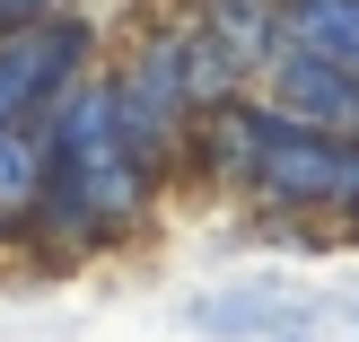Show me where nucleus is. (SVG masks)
Masks as SVG:
<instances>
[{
  "label": "nucleus",
  "mask_w": 359,
  "mask_h": 342,
  "mask_svg": "<svg viewBox=\"0 0 359 342\" xmlns=\"http://www.w3.org/2000/svg\"><path fill=\"white\" fill-rule=\"evenodd\" d=\"M9 246H18V220H9V211H0V255H9Z\"/></svg>",
  "instance_id": "obj_8"
},
{
  "label": "nucleus",
  "mask_w": 359,
  "mask_h": 342,
  "mask_svg": "<svg viewBox=\"0 0 359 342\" xmlns=\"http://www.w3.org/2000/svg\"><path fill=\"white\" fill-rule=\"evenodd\" d=\"M290 44L333 53L342 70H359V0H290Z\"/></svg>",
  "instance_id": "obj_6"
},
{
  "label": "nucleus",
  "mask_w": 359,
  "mask_h": 342,
  "mask_svg": "<svg viewBox=\"0 0 359 342\" xmlns=\"http://www.w3.org/2000/svg\"><path fill=\"white\" fill-rule=\"evenodd\" d=\"M263 97L280 105V114H298V123H316V132H342L359 140V70H342L333 53H307V44H290L272 70H263Z\"/></svg>",
  "instance_id": "obj_3"
},
{
  "label": "nucleus",
  "mask_w": 359,
  "mask_h": 342,
  "mask_svg": "<svg viewBox=\"0 0 359 342\" xmlns=\"http://www.w3.org/2000/svg\"><path fill=\"white\" fill-rule=\"evenodd\" d=\"M53 9H70V0H0V35H9V27H35V18H53Z\"/></svg>",
  "instance_id": "obj_7"
},
{
  "label": "nucleus",
  "mask_w": 359,
  "mask_h": 342,
  "mask_svg": "<svg viewBox=\"0 0 359 342\" xmlns=\"http://www.w3.org/2000/svg\"><path fill=\"white\" fill-rule=\"evenodd\" d=\"M193 27L237 62L245 88H255L263 70L290 53V0H193Z\"/></svg>",
  "instance_id": "obj_4"
},
{
  "label": "nucleus",
  "mask_w": 359,
  "mask_h": 342,
  "mask_svg": "<svg viewBox=\"0 0 359 342\" xmlns=\"http://www.w3.org/2000/svg\"><path fill=\"white\" fill-rule=\"evenodd\" d=\"M105 53V27L88 9H53L35 27H9L0 35V123H35L70 79H88Z\"/></svg>",
  "instance_id": "obj_2"
},
{
  "label": "nucleus",
  "mask_w": 359,
  "mask_h": 342,
  "mask_svg": "<svg viewBox=\"0 0 359 342\" xmlns=\"http://www.w3.org/2000/svg\"><path fill=\"white\" fill-rule=\"evenodd\" d=\"M44 176H53V158H44V123H0V211L18 220V237H27L35 202H44Z\"/></svg>",
  "instance_id": "obj_5"
},
{
  "label": "nucleus",
  "mask_w": 359,
  "mask_h": 342,
  "mask_svg": "<svg viewBox=\"0 0 359 342\" xmlns=\"http://www.w3.org/2000/svg\"><path fill=\"white\" fill-rule=\"evenodd\" d=\"M245 193L263 211H290V220H351L359 228V140L280 114L255 88V176H245Z\"/></svg>",
  "instance_id": "obj_1"
}]
</instances>
